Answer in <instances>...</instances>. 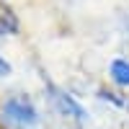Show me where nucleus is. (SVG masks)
I'll list each match as a JSON object with an SVG mask.
<instances>
[{
  "mask_svg": "<svg viewBox=\"0 0 129 129\" xmlns=\"http://www.w3.org/2000/svg\"><path fill=\"white\" fill-rule=\"evenodd\" d=\"M3 116L8 121H13V124H21V126H31L39 119L36 109L31 106V101L26 95H13V98H8L3 103Z\"/></svg>",
  "mask_w": 129,
  "mask_h": 129,
  "instance_id": "obj_1",
  "label": "nucleus"
},
{
  "mask_svg": "<svg viewBox=\"0 0 129 129\" xmlns=\"http://www.w3.org/2000/svg\"><path fill=\"white\" fill-rule=\"evenodd\" d=\"M54 95H52V98H54V103H57V109L64 114V116H70V119H75V121H83L85 119V111L80 109L78 103H75L72 98L67 93H62V90H52Z\"/></svg>",
  "mask_w": 129,
  "mask_h": 129,
  "instance_id": "obj_2",
  "label": "nucleus"
},
{
  "mask_svg": "<svg viewBox=\"0 0 129 129\" xmlns=\"http://www.w3.org/2000/svg\"><path fill=\"white\" fill-rule=\"evenodd\" d=\"M111 78H114V83L126 85V88H129V62L116 59V62L111 64Z\"/></svg>",
  "mask_w": 129,
  "mask_h": 129,
  "instance_id": "obj_3",
  "label": "nucleus"
},
{
  "mask_svg": "<svg viewBox=\"0 0 129 129\" xmlns=\"http://www.w3.org/2000/svg\"><path fill=\"white\" fill-rule=\"evenodd\" d=\"M8 72H10V64H8L3 57H0V78H3V75H8Z\"/></svg>",
  "mask_w": 129,
  "mask_h": 129,
  "instance_id": "obj_4",
  "label": "nucleus"
},
{
  "mask_svg": "<svg viewBox=\"0 0 129 129\" xmlns=\"http://www.w3.org/2000/svg\"><path fill=\"white\" fill-rule=\"evenodd\" d=\"M126 103H129V101H126Z\"/></svg>",
  "mask_w": 129,
  "mask_h": 129,
  "instance_id": "obj_5",
  "label": "nucleus"
}]
</instances>
